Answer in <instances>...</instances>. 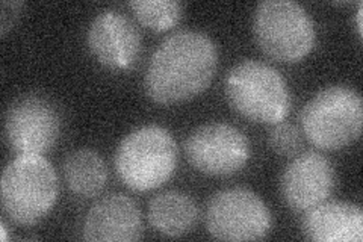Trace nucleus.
<instances>
[{"label":"nucleus","instance_id":"18","mask_svg":"<svg viewBox=\"0 0 363 242\" xmlns=\"http://www.w3.org/2000/svg\"><path fill=\"white\" fill-rule=\"evenodd\" d=\"M25 6L23 2H4L2 4V11H0V17H2V21H0V31H2V35H6V32L16 25L17 18L21 14V9Z\"/></svg>","mask_w":363,"mask_h":242},{"label":"nucleus","instance_id":"12","mask_svg":"<svg viewBox=\"0 0 363 242\" xmlns=\"http://www.w3.org/2000/svg\"><path fill=\"white\" fill-rule=\"evenodd\" d=\"M82 235L86 241L132 242L143 236V218L136 202L124 194H109L91 206Z\"/></svg>","mask_w":363,"mask_h":242},{"label":"nucleus","instance_id":"19","mask_svg":"<svg viewBox=\"0 0 363 242\" xmlns=\"http://www.w3.org/2000/svg\"><path fill=\"white\" fill-rule=\"evenodd\" d=\"M362 14H363V8L360 5L359 8V13H357V26H359V32L362 33Z\"/></svg>","mask_w":363,"mask_h":242},{"label":"nucleus","instance_id":"11","mask_svg":"<svg viewBox=\"0 0 363 242\" xmlns=\"http://www.w3.org/2000/svg\"><path fill=\"white\" fill-rule=\"evenodd\" d=\"M88 48L96 60L109 68L124 70L129 68L140 55V31L118 11H101L88 29Z\"/></svg>","mask_w":363,"mask_h":242},{"label":"nucleus","instance_id":"16","mask_svg":"<svg viewBox=\"0 0 363 242\" xmlns=\"http://www.w3.org/2000/svg\"><path fill=\"white\" fill-rule=\"evenodd\" d=\"M129 5L136 18L153 31L173 28L184 16V5L177 0H133Z\"/></svg>","mask_w":363,"mask_h":242},{"label":"nucleus","instance_id":"4","mask_svg":"<svg viewBox=\"0 0 363 242\" xmlns=\"http://www.w3.org/2000/svg\"><path fill=\"white\" fill-rule=\"evenodd\" d=\"M224 89L232 108L252 121L277 124L289 114L286 80L269 64L255 60L238 62L227 73Z\"/></svg>","mask_w":363,"mask_h":242},{"label":"nucleus","instance_id":"15","mask_svg":"<svg viewBox=\"0 0 363 242\" xmlns=\"http://www.w3.org/2000/svg\"><path fill=\"white\" fill-rule=\"evenodd\" d=\"M64 179L68 189L77 197L91 199L105 188L108 168L104 158L94 150L81 148L65 158Z\"/></svg>","mask_w":363,"mask_h":242},{"label":"nucleus","instance_id":"20","mask_svg":"<svg viewBox=\"0 0 363 242\" xmlns=\"http://www.w3.org/2000/svg\"><path fill=\"white\" fill-rule=\"evenodd\" d=\"M0 233H2V239L5 241V239H6V229H5V224L0 226Z\"/></svg>","mask_w":363,"mask_h":242},{"label":"nucleus","instance_id":"13","mask_svg":"<svg viewBox=\"0 0 363 242\" xmlns=\"http://www.w3.org/2000/svg\"><path fill=\"white\" fill-rule=\"evenodd\" d=\"M303 233L316 242H360L363 239V212L354 203L323 202L306 211Z\"/></svg>","mask_w":363,"mask_h":242},{"label":"nucleus","instance_id":"9","mask_svg":"<svg viewBox=\"0 0 363 242\" xmlns=\"http://www.w3.org/2000/svg\"><path fill=\"white\" fill-rule=\"evenodd\" d=\"M188 163L208 176H232L250 159V143L242 131L229 123H208L186 138Z\"/></svg>","mask_w":363,"mask_h":242},{"label":"nucleus","instance_id":"8","mask_svg":"<svg viewBox=\"0 0 363 242\" xmlns=\"http://www.w3.org/2000/svg\"><path fill=\"white\" fill-rule=\"evenodd\" d=\"M61 114L41 94H26L11 103L5 115V135L17 155H44L61 135Z\"/></svg>","mask_w":363,"mask_h":242},{"label":"nucleus","instance_id":"6","mask_svg":"<svg viewBox=\"0 0 363 242\" xmlns=\"http://www.w3.org/2000/svg\"><path fill=\"white\" fill-rule=\"evenodd\" d=\"M255 35L268 56L295 62L315 45L316 32L311 16L294 0H265L256 8Z\"/></svg>","mask_w":363,"mask_h":242},{"label":"nucleus","instance_id":"2","mask_svg":"<svg viewBox=\"0 0 363 242\" xmlns=\"http://www.w3.org/2000/svg\"><path fill=\"white\" fill-rule=\"evenodd\" d=\"M0 199L11 221L18 226L40 223L58 199L53 165L41 155H18L9 160L0 180Z\"/></svg>","mask_w":363,"mask_h":242},{"label":"nucleus","instance_id":"7","mask_svg":"<svg viewBox=\"0 0 363 242\" xmlns=\"http://www.w3.org/2000/svg\"><path fill=\"white\" fill-rule=\"evenodd\" d=\"M272 226L271 212L256 192L227 188L212 195L206 207V227L220 241H256L265 238Z\"/></svg>","mask_w":363,"mask_h":242},{"label":"nucleus","instance_id":"3","mask_svg":"<svg viewBox=\"0 0 363 242\" xmlns=\"http://www.w3.org/2000/svg\"><path fill=\"white\" fill-rule=\"evenodd\" d=\"M117 175L135 191L162 187L177 167L174 136L156 124L143 126L123 138L113 158Z\"/></svg>","mask_w":363,"mask_h":242},{"label":"nucleus","instance_id":"10","mask_svg":"<svg viewBox=\"0 0 363 242\" xmlns=\"http://www.w3.org/2000/svg\"><path fill=\"white\" fill-rule=\"evenodd\" d=\"M336 185L333 164L318 152L294 158L280 180L283 200L294 211L306 212L330 197Z\"/></svg>","mask_w":363,"mask_h":242},{"label":"nucleus","instance_id":"17","mask_svg":"<svg viewBox=\"0 0 363 242\" xmlns=\"http://www.w3.org/2000/svg\"><path fill=\"white\" fill-rule=\"evenodd\" d=\"M269 145L276 153L292 156L301 147V132L291 123H277L269 133Z\"/></svg>","mask_w":363,"mask_h":242},{"label":"nucleus","instance_id":"5","mask_svg":"<svg viewBox=\"0 0 363 242\" xmlns=\"http://www.w3.org/2000/svg\"><path fill=\"white\" fill-rule=\"evenodd\" d=\"M301 126L318 148L339 150L356 141L362 132L363 105L356 89L332 85L316 93L301 111Z\"/></svg>","mask_w":363,"mask_h":242},{"label":"nucleus","instance_id":"1","mask_svg":"<svg viewBox=\"0 0 363 242\" xmlns=\"http://www.w3.org/2000/svg\"><path fill=\"white\" fill-rule=\"evenodd\" d=\"M217 65L218 49L208 33L177 31L153 52L144 87L156 103L185 101L209 87Z\"/></svg>","mask_w":363,"mask_h":242},{"label":"nucleus","instance_id":"14","mask_svg":"<svg viewBox=\"0 0 363 242\" xmlns=\"http://www.w3.org/2000/svg\"><path fill=\"white\" fill-rule=\"evenodd\" d=\"M199 220V207L188 194L167 191L149 204V223L157 233L179 238L191 232Z\"/></svg>","mask_w":363,"mask_h":242}]
</instances>
